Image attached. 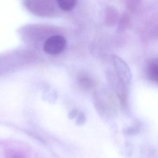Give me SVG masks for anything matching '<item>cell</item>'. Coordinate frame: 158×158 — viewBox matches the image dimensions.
<instances>
[{
  "instance_id": "cell-1",
  "label": "cell",
  "mask_w": 158,
  "mask_h": 158,
  "mask_svg": "<svg viewBox=\"0 0 158 158\" xmlns=\"http://www.w3.org/2000/svg\"><path fill=\"white\" fill-rule=\"evenodd\" d=\"M67 47L65 38L61 35H54L48 38L44 43V50L51 55L59 54L64 52Z\"/></svg>"
},
{
  "instance_id": "cell-2",
  "label": "cell",
  "mask_w": 158,
  "mask_h": 158,
  "mask_svg": "<svg viewBox=\"0 0 158 158\" xmlns=\"http://www.w3.org/2000/svg\"><path fill=\"white\" fill-rule=\"evenodd\" d=\"M147 72L151 80L158 83V59H154L149 63Z\"/></svg>"
},
{
  "instance_id": "cell-3",
  "label": "cell",
  "mask_w": 158,
  "mask_h": 158,
  "mask_svg": "<svg viewBox=\"0 0 158 158\" xmlns=\"http://www.w3.org/2000/svg\"><path fill=\"white\" fill-rule=\"evenodd\" d=\"M57 2L59 7L65 11H71L77 4V1L75 0H59Z\"/></svg>"
},
{
  "instance_id": "cell-4",
  "label": "cell",
  "mask_w": 158,
  "mask_h": 158,
  "mask_svg": "<svg viewBox=\"0 0 158 158\" xmlns=\"http://www.w3.org/2000/svg\"><path fill=\"white\" fill-rule=\"evenodd\" d=\"M8 158H26L24 155L19 152H14L9 156Z\"/></svg>"
}]
</instances>
